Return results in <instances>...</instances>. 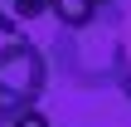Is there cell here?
<instances>
[{
  "instance_id": "6da1fadb",
  "label": "cell",
  "mask_w": 131,
  "mask_h": 127,
  "mask_svg": "<svg viewBox=\"0 0 131 127\" xmlns=\"http://www.w3.org/2000/svg\"><path fill=\"white\" fill-rule=\"evenodd\" d=\"M44 88H49V59H44V49L10 34L0 44V127H10L19 113L39 108Z\"/></svg>"
},
{
  "instance_id": "7a4b0ae2",
  "label": "cell",
  "mask_w": 131,
  "mask_h": 127,
  "mask_svg": "<svg viewBox=\"0 0 131 127\" xmlns=\"http://www.w3.org/2000/svg\"><path fill=\"white\" fill-rule=\"evenodd\" d=\"M97 10H102V0H49V15H53L68 34L88 29V24L97 20Z\"/></svg>"
},
{
  "instance_id": "3957f363",
  "label": "cell",
  "mask_w": 131,
  "mask_h": 127,
  "mask_svg": "<svg viewBox=\"0 0 131 127\" xmlns=\"http://www.w3.org/2000/svg\"><path fill=\"white\" fill-rule=\"evenodd\" d=\"M39 15H49V0H0V34H19Z\"/></svg>"
},
{
  "instance_id": "277c9868",
  "label": "cell",
  "mask_w": 131,
  "mask_h": 127,
  "mask_svg": "<svg viewBox=\"0 0 131 127\" xmlns=\"http://www.w3.org/2000/svg\"><path fill=\"white\" fill-rule=\"evenodd\" d=\"M10 127H49V117H44L39 108H29V113H19V117H15Z\"/></svg>"
},
{
  "instance_id": "5b68a950",
  "label": "cell",
  "mask_w": 131,
  "mask_h": 127,
  "mask_svg": "<svg viewBox=\"0 0 131 127\" xmlns=\"http://www.w3.org/2000/svg\"><path fill=\"white\" fill-rule=\"evenodd\" d=\"M102 5H107V0H102Z\"/></svg>"
}]
</instances>
